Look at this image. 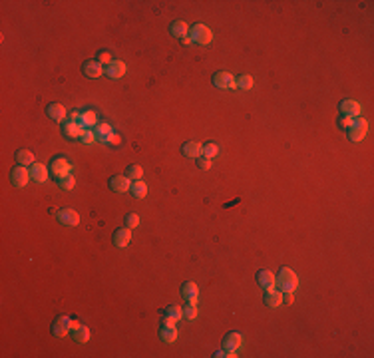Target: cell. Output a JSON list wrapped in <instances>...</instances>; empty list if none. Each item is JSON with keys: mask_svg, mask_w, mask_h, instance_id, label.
<instances>
[{"mask_svg": "<svg viewBox=\"0 0 374 358\" xmlns=\"http://www.w3.org/2000/svg\"><path fill=\"white\" fill-rule=\"evenodd\" d=\"M189 38H191V42H195L199 46H207L213 40V34L205 24H195L189 28Z\"/></svg>", "mask_w": 374, "mask_h": 358, "instance_id": "7a4b0ae2", "label": "cell"}, {"mask_svg": "<svg viewBox=\"0 0 374 358\" xmlns=\"http://www.w3.org/2000/svg\"><path fill=\"white\" fill-rule=\"evenodd\" d=\"M126 72H128V66L123 64V62H119V60H112L110 64L106 66V74H108V78H112V80H119Z\"/></svg>", "mask_w": 374, "mask_h": 358, "instance_id": "7c38bea8", "label": "cell"}, {"mask_svg": "<svg viewBox=\"0 0 374 358\" xmlns=\"http://www.w3.org/2000/svg\"><path fill=\"white\" fill-rule=\"evenodd\" d=\"M72 339H74L78 344L88 342V339H90V328H88V326H84V324H80L78 328H74V330H72Z\"/></svg>", "mask_w": 374, "mask_h": 358, "instance_id": "484cf974", "label": "cell"}, {"mask_svg": "<svg viewBox=\"0 0 374 358\" xmlns=\"http://www.w3.org/2000/svg\"><path fill=\"white\" fill-rule=\"evenodd\" d=\"M50 171H52V175H54L56 179H62V177L70 175L72 165H70V161H68L66 157H54V159L50 161Z\"/></svg>", "mask_w": 374, "mask_h": 358, "instance_id": "3957f363", "label": "cell"}, {"mask_svg": "<svg viewBox=\"0 0 374 358\" xmlns=\"http://www.w3.org/2000/svg\"><path fill=\"white\" fill-rule=\"evenodd\" d=\"M170 32H171V36H175V38H185V36H189V28H187V24L183 22V20H175V22L170 26Z\"/></svg>", "mask_w": 374, "mask_h": 358, "instance_id": "d4e9b609", "label": "cell"}, {"mask_svg": "<svg viewBox=\"0 0 374 358\" xmlns=\"http://www.w3.org/2000/svg\"><path fill=\"white\" fill-rule=\"evenodd\" d=\"M339 110H340V114L344 118H350V119L360 118V114H362V106L358 102H355V100H342L339 103Z\"/></svg>", "mask_w": 374, "mask_h": 358, "instance_id": "5b68a950", "label": "cell"}, {"mask_svg": "<svg viewBox=\"0 0 374 358\" xmlns=\"http://www.w3.org/2000/svg\"><path fill=\"white\" fill-rule=\"evenodd\" d=\"M84 128L78 123V121H66L64 123V136L70 137V139H82V136H84Z\"/></svg>", "mask_w": 374, "mask_h": 358, "instance_id": "2e32d148", "label": "cell"}, {"mask_svg": "<svg viewBox=\"0 0 374 358\" xmlns=\"http://www.w3.org/2000/svg\"><path fill=\"white\" fill-rule=\"evenodd\" d=\"M126 175H128L130 179H134V181H139L141 175H143V170H141L139 165H130V167H128V171H126Z\"/></svg>", "mask_w": 374, "mask_h": 358, "instance_id": "d6a6232c", "label": "cell"}, {"mask_svg": "<svg viewBox=\"0 0 374 358\" xmlns=\"http://www.w3.org/2000/svg\"><path fill=\"white\" fill-rule=\"evenodd\" d=\"M183 317L189 319V321L197 319V305H195V303H187L185 308H183Z\"/></svg>", "mask_w": 374, "mask_h": 358, "instance_id": "1f68e13d", "label": "cell"}, {"mask_svg": "<svg viewBox=\"0 0 374 358\" xmlns=\"http://www.w3.org/2000/svg\"><path fill=\"white\" fill-rule=\"evenodd\" d=\"M183 319V310L177 305H170L163 308V324H175Z\"/></svg>", "mask_w": 374, "mask_h": 358, "instance_id": "30bf717a", "label": "cell"}, {"mask_svg": "<svg viewBox=\"0 0 374 358\" xmlns=\"http://www.w3.org/2000/svg\"><path fill=\"white\" fill-rule=\"evenodd\" d=\"M46 114H48L54 121H62V119L66 118V108L62 106V103H50L48 110H46Z\"/></svg>", "mask_w": 374, "mask_h": 358, "instance_id": "cb8c5ba5", "label": "cell"}, {"mask_svg": "<svg viewBox=\"0 0 374 358\" xmlns=\"http://www.w3.org/2000/svg\"><path fill=\"white\" fill-rule=\"evenodd\" d=\"M293 292H287V297H283V303H287V305H293Z\"/></svg>", "mask_w": 374, "mask_h": 358, "instance_id": "ab89813d", "label": "cell"}, {"mask_svg": "<svg viewBox=\"0 0 374 358\" xmlns=\"http://www.w3.org/2000/svg\"><path fill=\"white\" fill-rule=\"evenodd\" d=\"M183 155L185 157H193V159H199L201 157V153H203V145L201 143H197V141H187V143H183Z\"/></svg>", "mask_w": 374, "mask_h": 358, "instance_id": "44dd1931", "label": "cell"}, {"mask_svg": "<svg viewBox=\"0 0 374 358\" xmlns=\"http://www.w3.org/2000/svg\"><path fill=\"white\" fill-rule=\"evenodd\" d=\"M181 294H183L185 303H197L199 289H197V285H195V283L187 281V283H183V287H181Z\"/></svg>", "mask_w": 374, "mask_h": 358, "instance_id": "9a60e30c", "label": "cell"}, {"mask_svg": "<svg viewBox=\"0 0 374 358\" xmlns=\"http://www.w3.org/2000/svg\"><path fill=\"white\" fill-rule=\"evenodd\" d=\"M130 191H132V195H134L136 199H143L145 195H148V185H145L141 179H139V181H134L132 187H130Z\"/></svg>", "mask_w": 374, "mask_h": 358, "instance_id": "4316f807", "label": "cell"}, {"mask_svg": "<svg viewBox=\"0 0 374 358\" xmlns=\"http://www.w3.org/2000/svg\"><path fill=\"white\" fill-rule=\"evenodd\" d=\"M339 125H340L342 130H350L352 119H350V118H344V116H340V118H339Z\"/></svg>", "mask_w": 374, "mask_h": 358, "instance_id": "74e56055", "label": "cell"}, {"mask_svg": "<svg viewBox=\"0 0 374 358\" xmlns=\"http://www.w3.org/2000/svg\"><path fill=\"white\" fill-rule=\"evenodd\" d=\"M265 305L267 307H271V308H277L283 305V292L281 290H273V289H269L265 290Z\"/></svg>", "mask_w": 374, "mask_h": 358, "instance_id": "7402d4cb", "label": "cell"}, {"mask_svg": "<svg viewBox=\"0 0 374 358\" xmlns=\"http://www.w3.org/2000/svg\"><path fill=\"white\" fill-rule=\"evenodd\" d=\"M126 227L134 229V227H139V217L136 213H128L126 215Z\"/></svg>", "mask_w": 374, "mask_h": 358, "instance_id": "e575fe53", "label": "cell"}, {"mask_svg": "<svg viewBox=\"0 0 374 358\" xmlns=\"http://www.w3.org/2000/svg\"><path fill=\"white\" fill-rule=\"evenodd\" d=\"M56 219H58L62 225H66V227H78V225H80V215H78L76 209H72V207L60 209V211L56 213Z\"/></svg>", "mask_w": 374, "mask_h": 358, "instance_id": "8992f818", "label": "cell"}, {"mask_svg": "<svg viewBox=\"0 0 374 358\" xmlns=\"http://www.w3.org/2000/svg\"><path fill=\"white\" fill-rule=\"evenodd\" d=\"M197 165H199V170H209V167H211V159H209V157H199Z\"/></svg>", "mask_w": 374, "mask_h": 358, "instance_id": "f35d334b", "label": "cell"}, {"mask_svg": "<svg viewBox=\"0 0 374 358\" xmlns=\"http://www.w3.org/2000/svg\"><path fill=\"white\" fill-rule=\"evenodd\" d=\"M257 283H259V287H261V289L269 290V289H273V287H275V275H273L271 271L263 269V271H259V273H257Z\"/></svg>", "mask_w": 374, "mask_h": 358, "instance_id": "d6986e66", "label": "cell"}, {"mask_svg": "<svg viewBox=\"0 0 374 358\" xmlns=\"http://www.w3.org/2000/svg\"><path fill=\"white\" fill-rule=\"evenodd\" d=\"M241 346V334L239 332H229L223 339V350H229V352H237Z\"/></svg>", "mask_w": 374, "mask_h": 358, "instance_id": "ffe728a7", "label": "cell"}, {"mask_svg": "<svg viewBox=\"0 0 374 358\" xmlns=\"http://www.w3.org/2000/svg\"><path fill=\"white\" fill-rule=\"evenodd\" d=\"M219 153V145L215 143V141H209V143H205L203 145V157H215Z\"/></svg>", "mask_w": 374, "mask_h": 358, "instance_id": "4dcf8cb0", "label": "cell"}, {"mask_svg": "<svg viewBox=\"0 0 374 358\" xmlns=\"http://www.w3.org/2000/svg\"><path fill=\"white\" fill-rule=\"evenodd\" d=\"M130 187H132V179L128 175H114L110 179V189L116 193H126L130 191Z\"/></svg>", "mask_w": 374, "mask_h": 358, "instance_id": "9c48e42d", "label": "cell"}, {"mask_svg": "<svg viewBox=\"0 0 374 358\" xmlns=\"http://www.w3.org/2000/svg\"><path fill=\"white\" fill-rule=\"evenodd\" d=\"M82 70H84V74H86L88 78H94V80L100 78L103 72H106V68H103L98 60H88V62H84V68H82Z\"/></svg>", "mask_w": 374, "mask_h": 358, "instance_id": "4fadbf2b", "label": "cell"}, {"mask_svg": "<svg viewBox=\"0 0 374 358\" xmlns=\"http://www.w3.org/2000/svg\"><path fill=\"white\" fill-rule=\"evenodd\" d=\"M213 86L219 90H229V88H237L235 86V78L229 72H217L213 76Z\"/></svg>", "mask_w": 374, "mask_h": 358, "instance_id": "ba28073f", "label": "cell"}, {"mask_svg": "<svg viewBox=\"0 0 374 358\" xmlns=\"http://www.w3.org/2000/svg\"><path fill=\"white\" fill-rule=\"evenodd\" d=\"M70 323H72V319H68V317H58L54 321V324H52V334L56 336V339H62V336L68 332Z\"/></svg>", "mask_w": 374, "mask_h": 358, "instance_id": "5bb4252c", "label": "cell"}, {"mask_svg": "<svg viewBox=\"0 0 374 358\" xmlns=\"http://www.w3.org/2000/svg\"><path fill=\"white\" fill-rule=\"evenodd\" d=\"M98 62H100V64H110V62H112V58H110V52H100L98 54Z\"/></svg>", "mask_w": 374, "mask_h": 358, "instance_id": "8d00e7d4", "label": "cell"}, {"mask_svg": "<svg viewBox=\"0 0 374 358\" xmlns=\"http://www.w3.org/2000/svg\"><path fill=\"white\" fill-rule=\"evenodd\" d=\"M96 121H98V118H96V114L94 112H84V114H80V125L82 128H92V125H96Z\"/></svg>", "mask_w": 374, "mask_h": 358, "instance_id": "f1b7e54d", "label": "cell"}, {"mask_svg": "<svg viewBox=\"0 0 374 358\" xmlns=\"http://www.w3.org/2000/svg\"><path fill=\"white\" fill-rule=\"evenodd\" d=\"M275 285L283 290V292H295L297 290V287H299V279H297V275L290 269H287V267H283L281 271H279V275L275 277Z\"/></svg>", "mask_w": 374, "mask_h": 358, "instance_id": "6da1fadb", "label": "cell"}, {"mask_svg": "<svg viewBox=\"0 0 374 358\" xmlns=\"http://www.w3.org/2000/svg\"><path fill=\"white\" fill-rule=\"evenodd\" d=\"M82 141H84V143H94V141H98V136H96L94 132H84V136H82Z\"/></svg>", "mask_w": 374, "mask_h": 358, "instance_id": "d590c367", "label": "cell"}, {"mask_svg": "<svg viewBox=\"0 0 374 358\" xmlns=\"http://www.w3.org/2000/svg\"><path fill=\"white\" fill-rule=\"evenodd\" d=\"M112 241H114V245H116V247H119V249L128 247V245H130V241H132V229H130V227H119V229L116 231V233H114Z\"/></svg>", "mask_w": 374, "mask_h": 358, "instance_id": "8fae6325", "label": "cell"}, {"mask_svg": "<svg viewBox=\"0 0 374 358\" xmlns=\"http://www.w3.org/2000/svg\"><path fill=\"white\" fill-rule=\"evenodd\" d=\"M16 163L18 165H32L34 163V153L32 152H28V150H18L16 152Z\"/></svg>", "mask_w": 374, "mask_h": 358, "instance_id": "83f0119b", "label": "cell"}, {"mask_svg": "<svg viewBox=\"0 0 374 358\" xmlns=\"http://www.w3.org/2000/svg\"><path fill=\"white\" fill-rule=\"evenodd\" d=\"M253 78L251 76H247V74H243V76H239L237 80H235V86L239 88V90H251L253 88Z\"/></svg>", "mask_w": 374, "mask_h": 358, "instance_id": "f546056e", "label": "cell"}, {"mask_svg": "<svg viewBox=\"0 0 374 358\" xmlns=\"http://www.w3.org/2000/svg\"><path fill=\"white\" fill-rule=\"evenodd\" d=\"M96 134H98V141H102V143L118 141V137L114 136V132H112V128H110L108 123H100L98 128H96Z\"/></svg>", "mask_w": 374, "mask_h": 358, "instance_id": "603a6c76", "label": "cell"}, {"mask_svg": "<svg viewBox=\"0 0 374 358\" xmlns=\"http://www.w3.org/2000/svg\"><path fill=\"white\" fill-rule=\"evenodd\" d=\"M366 128H368V123H366L364 118H355V119H352L350 130H348V139H350V141H360V139H364Z\"/></svg>", "mask_w": 374, "mask_h": 358, "instance_id": "277c9868", "label": "cell"}, {"mask_svg": "<svg viewBox=\"0 0 374 358\" xmlns=\"http://www.w3.org/2000/svg\"><path fill=\"white\" fill-rule=\"evenodd\" d=\"M159 339L165 344H173L177 341V328H175V324H163L159 328Z\"/></svg>", "mask_w": 374, "mask_h": 358, "instance_id": "e0dca14e", "label": "cell"}, {"mask_svg": "<svg viewBox=\"0 0 374 358\" xmlns=\"http://www.w3.org/2000/svg\"><path fill=\"white\" fill-rule=\"evenodd\" d=\"M58 183H60V187H62V189H66V191H70V189L74 187V177H72V175H66V177L58 179Z\"/></svg>", "mask_w": 374, "mask_h": 358, "instance_id": "836d02e7", "label": "cell"}, {"mask_svg": "<svg viewBox=\"0 0 374 358\" xmlns=\"http://www.w3.org/2000/svg\"><path fill=\"white\" fill-rule=\"evenodd\" d=\"M30 177H32V181H36V183H44L46 179H48V170L42 165V163H32L30 165Z\"/></svg>", "mask_w": 374, "mask_h": 358, "instance_id": "ac0fdd59", "label": "cell"}, {"mask_svg": "<svg viewBox=\"0 0 374 358\" xmlns=\"http://www.w3.org/2000/svg\"><path fill=\"white\" fill-rule=\"evenodd\" d=\"M181 44H183V46H189V44H191V38H189V36L181 38Z\"/></svg>", "mask_w": 374, "mask_h": 358, "instance_id": "60d3db41", "label": "cell"}, {"mask_svg": "<svg viewBox=\"0 0 374 358\" xmlns=\"http://www.w3.org/2000/svg\"><path fill=\"white\" fill-rule=\"evenodd\" d=\"M28 179H32V177H30V170H26L24 165H16L14 170L10 171V183H12V187H24V185L28 183Z\"/></svg>", "mask_w": 374, "mask_h": 358, "instance_id": "52a82bcc", "label": "cell"}]
</instances>
